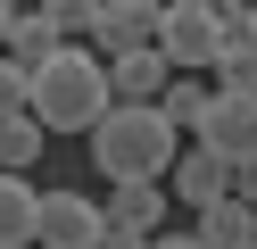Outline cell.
<instances>
[{
    "label": "cell",
    "mask_w": 257,
    "mask_h": 249,
    "mask_svg": "<svg viewBox=\"0 0 257 249\" xmlns=\"http://www.w3.org/2000/svg\"><path fill=\"white\" fill-rule=\"evenodd\" d=\"M108 108H116V100H108V66L91 58L83 42L50 50V58L34 66V108L25 116H34L42 133H91Z\"/></svg>",
    "instance_id": "1"
},
{
    "label": "cell",
    "mask_w": 257,
    "mask_h": 249,
    "mask_svg": "<svg viewBox=\"0 0 257 249\" xmlns=\"http://www.w3.org/2000/svg\"><path fill=\"white\" fill-rule=\"evenodd\" d=\"M158 50V0H91V58H141Z\"/></svg>",
    "instance_id": "5"
},
{
    "label": "cell",
    "mask_w": 257,
    "mask_h": 249,
    "mask_svg": "<svg viewBox=\"0 0 257 249\" xmlns=\"http://www.w3.org/2000/svg\"><path fill=\"white\" fill-rule=\"evenodd\" d=\"M100 216L124 232H166V183H108Z\"/></svg>",
    "instance_id": "9"
},
{
    "label": "cell",
    "mask_w": 257,
    "mask_h": 249,
    "mask_svg": "<svg viewBox=\"0 0 257 249\" xmlns=\"http://www.w3.org/2000/svg\"><path fill=\"white\" fill-rule=\"evenodd\" d=\"M199 149L224 158V166H249V158H257V92H216V100H207Z\"/></svg>",
    "instance_id": "6"
},
{
    "label": "cell",
    "mask_w": 257,
    "mask_h": 249,
    "mask_svg": "<svg viewBox=\"0 0 257 249\" xmlns=\"http://www.w3.org/2000/svg\"><path fill=\"white\" fill-rule=\"evenodd\" d=\"M0 249H34V183L0 175Z\"/></svg>",
    "instance_id": "13"
},
{
    "label": "cell",
    "mask_w": 257,
    "mask_h": 249,
    "mask_svg": "<svg viewBox=\"0 0 257 249\" xmlns=\"http://www.w3.org/2000/svg\"><path fill=\"white\" fill-rule=\"evenodd\" d=\"M166 199H183V208H216V199H232V166L207 158V149H174V166H166Z\"/></svg>",
    "instance_id": "7"
},
{
    "label": "cell",
    "mask_w": 257,
    "mask_h": 249,
    "mask_svg": "<svg viewBox=\"0 0 257 249\" xmlns=\"http://www.w3.org/2000/svg\"><path fill=\"white\" fill-rule=\"evenodd\" d=\"M25 108H34V75L17 58H0V116H25Z\"/></svg>",
    "instance_id": "15"
},
{
    "label": "cell",
    "mask_w": 257,
    "mask_h": 249,
    "mask_svg": "<svg viewBox=\"0 0 257 249\" xmlns=\"http://www.w3.org/2000/svg\"><path fill=\"white\" fill-rule=\"evenodd\" d=\"M50 50H67L58 42V25H50V9H17V25H9V42H0V58H17L25 75H34Z\"/></svg>",
    "instance_id": "11"
},
{
    "label": "cell",
    "mask_w": 257,
    "mask_h": 249,
    "mask_svg": "<svg viewBox=\"0 0 257 249\" xmlns=\"http://www.w3.org/2000/svg\"><path fill=\"white\" fill-rule=\"evenodd\" d=\"M42 141H50V133H42L34 116H0V175H25V166H42Z\"/></svg>",
    "instance_id": "14"
},
{
    "label": "cell",
    "mask_w": 257,
    "mask_h": 249,
    "mask_svg": "<svg viewBox=\"0 0 257 249\" xmlns=\"http://www.w3.org/2000/svg\"><path fill=\"white\" fill-rule=\"evenodd\" d=\"M199 249H257V208H240V199H216V208H199V232H191Z\"/></svg>",
    "instance_id": "10"
},
{
    "label": "cell",
    "mask_w": 257,
    "mask_h": 249,
    "mask_svg": "<svg viewBox=\"0 0 257 249\" xmlns=\"http://www.w3.org/2000/svg\"><path fill=\"white\" fill-rule=\"evenodd\" d=\"M216 42H224L216 0H166V9H158V58H166L174 75H207V66H216Z\"/></svg>",
    "instance_id": "3"
},
{
    "label": "cell",
    "mask_w": 257,
    "mask_h": 249,
    "mask_svg": "<svg viewBox=\"0 0 257 249\" xmlns=\"http://www.w3.org/2000/svg\"><path fill=\"white\" fill-rule=\"evenodd\" d=\"M50 25H58V42L67 33H91V0H50Z\"/></svg>",
    "instance_id": "16"
},
{
    "label": "cell",
    "mask_w": 257,
    "mask_h": 249,
    "mask_svg": "<svg viewBox=\"0 0 257 249\" xmlns=\"http://www.w3.org/2000/svg\"><path fill=\"white\" fill-rule=\"evenodd\" d=\"M174 83V66L158 58V50H141V58H108V100L116 108H158Z\"/></svg>",
    "instance_id": "8"
},
{
    "label": "cell",
    "mask_w": 257,
    "mask_h": 249,
    "mask_svg": "<svg viewBox=\"0 0 257 249\" xmlns=\"http://www.w3.org/2000/svg\"><path fill=\"white\" fill-rule=\"evenodd\" d=\"M150 249H199V241H191V232H158Z\"/></svg>",
    "instance_id": "17"
},
{
    "label": "cell",
    "mask_w": 257,
    "mask_h": 249,
    "mask_svg": "<svg viewBox=\"0 0 257 249\" xmlns=\"http://www.w3.org/2000/svg\"><path fill=\"white\" fill-rule=\"evenodd\" d=\"M9 25H17V0H0V42H9Z\"/></svg>",
    "instance_id": "18"
},
{
    "label": "cell",
    "mask_w": 257,
    "mask_h": 249,
    "mask_svg": "<svg viewBox=\"0 0 257 249\" xmlns=\"http://www.w3.org/2000/svg\"><path fill=\"white\" fill-rule=\"evenodd\" d=\"M100 232H108L100 199H83L75 183L34 191V249H100Z\"/></svg>",
    "instance_id": "4"
},
{
    "label": "cell",
    "mask_w": 257,
    "mask_h": 249,
    "mask_svg": "<svg viewBox=\"0 0 257 249\" xmlns=\"http://www.w3.org/2000/svg\"><path fill=\"white\" fill-rule=\"evenodd\" d=\"M207 100H216V83H199V75H174V83H166V100H158V116L174 125V141L207 125Z\"/></svg>",
    "instance_id": "12"
},
{
    "label": "cell",
    "mask_w": 257,
    "mask_h": 249,
    "mask_svg": "<svg viewBox=\"0 0 257 249\" xmlns=\"http://www.w3.org/2000/svg\"><path fill=\"white\" fill-rule=\"evenodd\" d=\"M249 42H257V0H249Z\"/></svg>",
    "instance_id": "19"
},
{
    "label": "cell",
    "mask_w": 257,
    "mask_h": 249,
    "mask_svg": "<svg viewBox=\"0 0 257 249\" xmlns=\"http://www.w3.org/2000/svg\"><path fill=\"white\" fill-rule=\"evenodd\" d=\"M174 125L158 108H108L100 125H91V166H100L108 183H166L174 166Z\"/></svg>",
    "instance_id": "2"
}]
</instances>
